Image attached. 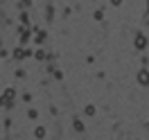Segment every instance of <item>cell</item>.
Instances as JSON below:
<instances>
[{
	"label": "cell",
	"mask_w": 149,
	"mask_h": 140,
	"mask_svg": "<svg viewBox=\"0 0 149 140\" xmlns=\"http://www.w3.org/2000/svg\"><path fill=\"white\" fill-rule=\"evenodd\" d=\"M138 84L140 86H149V70H140L138 72Z\"/></svg>",
	"instance_id": "obj_1"
},
{
	"label": "cell",
	"mask_w": 149,
	"mask_h": 140,
	"mask_svg": "<svg viewBox=\"0 0 149 140\" xmlns=\"http://www.w3.org/2000/svg\"><path fill=\"white\" fill-rule=\"evenodd\" d=\"M145 45H147V38L142 36V34H138V36H136V47H140V50H142Z\"/></svg>",
	"instance_id": "obj_2"
},
{
	"label": "cell",
	"mask_w": 149,
	"mask_h": 140,
	"mask_svg": "<svg viewBox=\"0 0 149 140\" xmlns=\"http://www.w3.org/2000/svg\"><path fill=\"white\" fill-rule=\"evenodd\" d=\"M34 133H36V138H43V136H45V129H43V127H38Z\"/></svg>",
	"instance_id": "obj_3"
},
{
	"label": "cell",
	"mask_w": 149,
	"mask_h": 140,
	"mask_svg": "<svg viewBox=\"0 0 149 140\" xmlns=\"http://www.w3.org/2000/svg\"><path fill=\"white\" fill-rule=\"evenodd\" d=\"M86 115H95V106H86Z\"/></svg>",
	"instance_id": "obj_4"
}]
</instances>
